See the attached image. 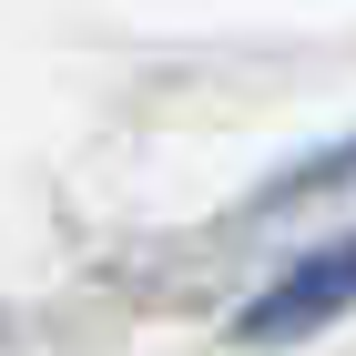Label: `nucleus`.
<instances>
[{
	"label": "nucleus",
	"instance_id": "obj_1",
	"mask_svg": "<svg viewBox=\"0 0 356 356\" xmlns=\"http://www.w3.org/2000/svg\"><path fill=\"white\" fill-rule=\"evenodd\" d=\"M346 305H356V234H346V245H316L305 265H285L265 296L234 316V346H296V336L336 326Z\"/></svg>",
	"mask_w": 356,
	"mask_h": 356
}]
</instances>
